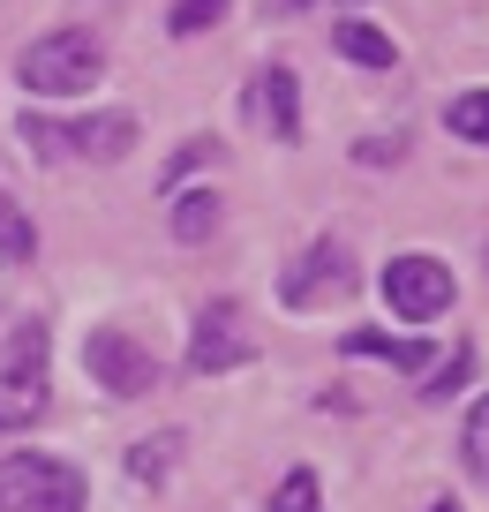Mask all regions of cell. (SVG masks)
Segmentation results:
<instances>
[{
	"instance_id": "cell-10",
	"label": "cell",
	"mask_w": 489,
	"mask_h": 512,
	"mask_svg": "<svg viewBox=\"0 0 489 512\" xmlns=\"http://www.w3.org/2000/svg\"><path fill=\"white\" fill-rule=\"evenodd\" d=\"M332 46L347 53V61H362V68H399V46L377 31V23H362V16H339L332 23Z\"/></svg>"
},
{
	"instance_id": "cell-22",
	"label": "cell",
	"mask_w": 489,
	"mask_h": 512,
	"mask_svg": "<svg viewBox=\"0 0 489 512\" xmlns=\"http://www.w3.org/2000/svg\"><path fill=\"white\" fill-rule=\"evenodd\" d=\"M271 8H279V16H294V8H309V0H271Z\"/></svg>"
},
{
	"instance_id": "cell-14",
	"label": "cell",
	"mask_w": 489,
	"mask_h": 512,
	"mask_svg": "<svg viewBox=\"0 0 489 512\" xmlns=\"http://www.w3.org/2000/svg\"><path fill=\"white\" fill-rule=\"evenodd\" d=\"M0 264H38V226L8 189H0Z\"/></svg>"
},
{
	"instance_id": "cell-2",
	"label": "cell",
	"mask_w": 489,
	"mask_h": 512,
	"mask_svg": "<svg viewBox=\"0 0 489 512\" xmlns=\"http://www.w3.org/2000/svg\"><path fill=\"white\" fill-rule=\"evenodd\" d=\"M16 136L38 159H83V166H113L136 151V113H91V121H46V113H23Z\"/></svg>"
},
{
	"instance_id": "cell-7",
	"label": "cell",
	"mask_w": 489,
	"mask_h": 512,
	"mask_svg": "<svg viewBox=\"0 0 489 512\" xmlns=\"http://www.w3.org/2000/svg\"><path fill=\"white\" fill-rule=\"evenodd\" d=\"M377 287H384V302H392L407 324H429V317H444V309L459 302V279H452V264H437V256H422V249L392 256Z\"/></svg>"
},
{
	"instance_id": "cell-20",
	"label": "cell",
	"mask_w": 489,
	"mask_h": 512,
	"mask_svg": "<svg viewBox=\"0 0 489 512\" xmlns=\"http://www.w3.org/2000/svg\"><path fill=\"white\" fill-rule=\"evenodd\" d=\"M204 159H211V166H219V136H189V144H181V151H174V166H166V189H174V181H181V174H189V166H204Z\"/></svg>"
},
{
	"instance_id": "cell-5",
	"label": "cell",
	"mask_w": 489,
	"mask_h": 512,
	"mask_svg": "<svg viewBox=\"0 0 489 512\" xmlns=\"http://www.w3.org/2000/svg\"><path fill=\"white\" fill-rule=\"evenodd\" d=\"M256 362V332H249V309L234 294L196 309L189 324V377H226V369H249Z\"/></svg>"
},
{
	"instance_id": "cell-3",
	"label": "cell",
	"mask_w": 489,
	"mask_h": 512,
	"mask_svg": "<svg viewBox=\"0 0 489 512\" xmlns=\"http://www.w3.org/2000/svg\"><path fill=\"white\" fill-rule=\"evenodd\" d=\"M83 467L53 452H8L0 460V512H83Z\"/></svg>"
},
{
	"instance_id": "cell-19",
	"label": "cell",
	"mask_w": 489,
	"mask_h": 512,
	"mask_svg": "<svg viewBox=\"0 0 489 512\" xmlns=\"http://www.w3.org/2000/svg\"><path fill=\"white\" fill-rule=\"evenodd\" d=\"M271 512H316V475L309 467H294V475L271 490Z\"/></svg>"
},
{
	"instance_id": "cell-12",
	"label": "cell",
	"mask_w": 489,
	"mask_h": 512,
	"mask_svg": "<svg viewBox=\"0 0 489 512\" xmlns=\"http://www.w3.org/2000/svg\"><path fill=\"white\" fill-rule=\"evenodd\" d=\"M181 445H189L181 430H158V437H143V445H128V482H151V490H158V482L174 475Z\"/></svg>"
},
{
	"instance_id": "cell-18",
	"label": "cell",
	"mask_w": 489,
	"mask_h": 512,
	"mask_svg": "<svg viewBox=\"0 0 489 512\" xmlns=\"http://www.w3.org/2000/svg\"><path fill=\"white\" fill-rule=\"evenodd\" d=\"M467 377H474V347H452V354L437 362V377L422 384V400H429V407H437V400H452V392H459Z\"/></svg>"
},
{
	"instance_id": "cell-16",
	"label": "cell",
	"mask_w": 489,
	"mask_h": 512,
	"mask_svg": "<svg viewBox=\"0 0 489 512\" xmlns=\"http://www.w3.org/2000/svg\"><path fill=\"white\" fill-rule=\"evenodd\" d=\"M459 452H467V467H474V482L489 490V392L467 407V430H459Z\"/></svg>"
},
{
	"instance_id": "cell-15",
	"label": "cell",
	"mask_w": 489,
	"mask_h": 512,
	"mask_svg": "<svg viewBox=\"0 0 489 512\" xmlns=\"http://www.w3.org/2000/svg\"><path fill=\"white\" fill-rule=\"evenodd\" d=\"M444 121H452L459 144H482L489 151V91H459L452 106H444Z\"/></svg>"
},
{
	"instance_id": "cell-17",
	"label": "cell",
	"mask_w": 489,
	"mask_h": 512,
	"mask_svg": "<svg viewBox=\"0 0 489 512\" xmlns=\"http://www.w3.org/2000/svg\"><path fill=\"white\" fill-rule=\"evenodd\" d=\"M211 23H226V0H174L166 8V31L174 38H204Z\"/></svg>"
},
{
	"instance_id": "cell-6",
	"label": "cell",
	"mask_w": 489,
	"mask_h": 512,
	"mask_svg": "<svg viewBox=\"0 0 489 512\" xmlns=\"http://www.w3.org/2000/svg\"><path fill=\"white\" fill-rule=\"evenodd\" d=\"M83 369H91V384H106L113 400H143V392H158V354L143 347L136 332H121V324H91V339H83Z\"/></svg>"
},
{
	"instance_id": "cell-8",
	"label": "cell",
	"mask_w": 489,
	"mask_h": 512,
	"mask_svg": "<svg viewBox=\"0 0 489 512\" xmlns=\"http://www.w3.org/2000/svg\"><path fill=\"white\" fill-rule=\"evenodd\" d=\"M354 287V256H347V241H309V249L294 256L279 272V302L286 309H324V302H339V294Z\"/></svg>"
},
{
	"instance_id": "cell-13",
	"label": "cell",
	"mask_w": 489,
	"mask_h": 512,
	"mask_svg": "<svg viewBox=\"0 0 489 512\" xmlns=\"http://www.w3.org/2000/svg\"><path fill=\"white\" fill-rule=\"evenodd\" d=\"M347 354H377V362H392V369H422V362H429L422 339H392V332H377V324H354V332H347Z\"/></svg>"
},
{
	"instance_id": "cell-1",
	"label": "cell",
	"mask_w": 489,
	"mask_h": 512,
	"mask_svg": "<svg viewBox=\"0 0 489 512\" xmlns=\"http://www.w3.org/2000/svg\"><path fill=\"white\" fill-rule=\"evenodd\" d=\"M106 76V38L98 31H46V38H31V46L16 53V83L31 98H83L91 83Z\"/></svg>"
},
{
	"instance_id": "cell-11",
	"label": "cell",
	"mask_w": 489,
	"mask_h": 512,
	"mask_svg": "<svg viewBox=\"0 0 489 512\" xmlns=\"http://www.w3.org/2000/svg\"><path fill=\"white\" fill-rule=\"evenodd\" d=\"M226 219L219 189H174V241H211Z\"/></svg>"
},
{
	"instance_id": "cell-23",
	"label": "cell",
	"mask_w": 489,
	"mask_h": 512,
	"mask_svg": "<svg viewBox=\"0 0 489 512\" xmlns=\"http://www.w3.org/2000/svg\"><path fill=\"white\" fill-rule=\"evenodd\" d=\"M429 512H459V505H429Z\"/></svg>"
},
{
	"instance_id": "cell-21",
	"label": "cell",
	"mask_w": 489,
	"mask_h": 512,
	"mask_svg": "<svg viewBox=\"0 0 489 512\" xmlns=\"http://www.w3.org/2000/svg\"><path fill=\"white\" fill-rule=\"evenodd\" d=\"M354 159H362V166H399V159H407V144H399V136H362Z\"/></svg>"
},
{
	"instance_id": "cell-9",
	"label": "cell",
	"mask_w": 489,
	"mask_h": 512,
	"mask_svg": "<svg viewBox=\"0 0 489 512\" xmlns=\"http://www.w3.org/2000/svg\"><path fill=\"white\" fill-rule=\"evenodd\" d=\"M249 113L279 136V144H301V76L286 61H271L264 76H256V91H249Z\"/></svg>"
},
{
	"instance_id": "cell-4",
	"label": "cell",
	"mask_w": 489,
	"mask_h": 512,
	"mask_svg": "<svg viewBox=\"0 0 489 512\" xmlns=\"http://www.w3.org/2000/svg\"><path fill=\"white\" fill-rule=\"evenodd\" d=\"M46 362H53V332L46 324H16L8 362H0V430H31L46 415Z\"/></svg>"
}]
</instances>
